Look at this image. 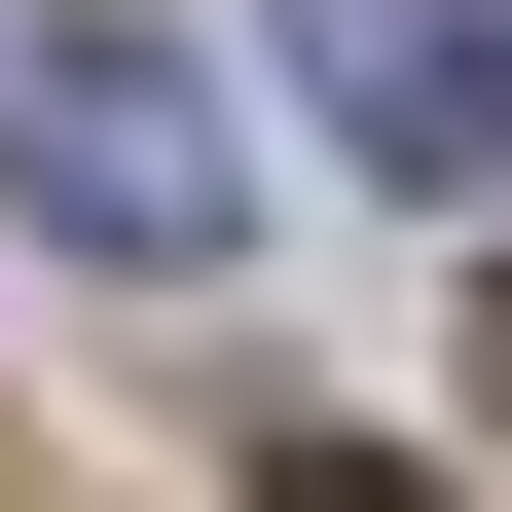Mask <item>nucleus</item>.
I'll return each mask as SVG.
<instances>
[{"instance_id": "obj_1", "label": "nucleus", "mask_w": 512, "mask_h": 512, "mask_svg": "<svg viewBox=\"0 0 512 512\" xmlns=\"http://www.w3.org/2000/svg\"><path fill=\"white\" fill-rule=\"evenodd\" d=\"M0 220L110 256V293H220V256H256V110L183 74L147 0H37V37H0Z\"/></svg>"}, {"instance_id": "obj_2", "label": "nucleus", "mask_w": 512, "mask_h": 512, "mask_svg": "<svg viewBox=\"0 0 512 512\" xmlns=\"http://www.w3.org/2000/svg\"><path fill=\"white\" fill-rule=\"evenodd\" d=\"M256 74L330 110L403 220H512V0H256Z\"/></svg>"}, {"instance_id": "obj_3", "label": "nucleus", "mask_w": 512, "mask_h": 512, "mask_svg": "<svg viewBox=\"0 0 512 512\" xmlns=\"http://www.w3.org/2000/svg\"><path fill=\"white\" fill-rule=\"evenodd\" d=\"M256 512H439V476H366V439H293V476H256Z\"/></svg>"}, {"instance_id": "obj_4", "label": "nucleus", "mask_w": 512, "mask_h": 512, "mask_svg": "<svg viewBox=\"0 0 512 512\" xmlns=\"http://www.w3.org/2000/svg\"><path fill=\"white\" fill-rule=\"evenodd\" d=\"M476 403H512V256H476Z\"/></svg>"}]
</instances>
